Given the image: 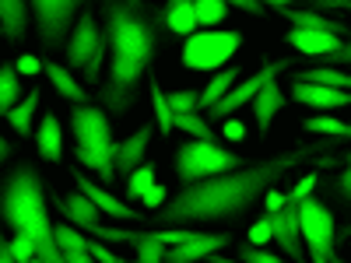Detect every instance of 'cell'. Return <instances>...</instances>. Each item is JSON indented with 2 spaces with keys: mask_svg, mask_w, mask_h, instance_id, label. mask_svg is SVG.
I'll return each instance as SVG.
<instances>
[{
  "mask_svg": "<svg viewBox=\"0 0 351 263\" xmlns=\"http://www.w3.org/2000/svg\"><path fill=\"white\" fill-rule=\"evenodd\" d=\"M334 144L341 140L324 134L316 144H299V148L281 151L267 162H246L236 172L186 183L176 193H169V200L158 211L152 214L144 211V225L148 228H190V231H208L211 225H236L263 193L281 183L285 172H291L309 158L327 155Z\"/></svg>",
  "mask_w": 351,
  "mask_h": 263,
  "instance_id": "6da1fadb",
  "label": "cell"
},
{
  "mask_svg": "<svg viewBox=\"0 0 351 263\" xmlns=\"http://www.w3.org/2000/svg\"><path fill=\"white\" fill-rule=\"evenodd\" d=\"M106 46L109 74L99 99L112 116H123L137 102L141 77L155 60L158 14L144 11L134 0H106Z\"/></svg>",
  "mask_w": 351,
  "mask_h": 263,
  "instance_id": "7a4b0ae2",
  "label": "cell"
},
{
  "mask_svg": "<svg viewBox=\"0 0 351 263\" xmlns=\"http://www.w3.org/2000/svg\"><path fill=\"white\" fill-rule=\"evenodd\" d=\"M0 214H4V221L14 231L32 239L36 256L43 263H67L60 242H56V228L49 221V200H46L43 175L36 172L32 162H21L8 175V183L0 186Z\"/></svg>",
  "mask_w": 351,
  "mask_h": 263,
  "instance_id": "3957f363",
  "label": "cell"
},
{
  "mask_svg": "<svg viewBox=\"0 0 351 263\" xmlns=\"http://www.w3.org/2000/svg\"><path fill=\"white\" fill-rule=\"evenodd\" d=\"M239 165H246V158L232 155L218 140H186V144H180V151H176V175H180L183 186L197 183V179H208V175L236 172Z\"/></svg>",
  "mask_w": 351,
  "mask_h": 263,
  "instance_id": "277c9868",
  "label": "cell"
},
{
  "mask_svg": "<svg viewBox=\"0 0 351 263\" xmlns=\"http://www.w3.org/2000/svg\"><path fill=\"white\" fill-rule=\"evenodd\" d=\"M243 46V32L236 28H200L183 46V67L186 71H221L236 49Z\"/></svg>",
  "mask_w": 351,
  "mask_h": 263,
  "instance_id": "5b68a950",
  "label": "cell"
},
{
  "mask_svg": "<svg viewBox=\"0 0 351 263\" xmlns=\"http://www.w3.org/2000/svg\"><path fill=\"white\" fill-rule=\"evenodd\" d=\"M299 228H302V242H306V253L313 263H344L337 246H334V214L324 200L316 197H306L299 203Z\"/></svg>",
  "mask_w": 351,
  "mask_h": 263,
  "instance_id": "8992f818",
  "label": "cell"
},
{
  "mask_svg": "<svg viewBox=\"0 0 351 263\" xmlns=\"http://www.w3.org/2000/svg\"><path fill=\"white\" fill-rule=\"evenodd\" d=\"M106 49L109 46H106V32H99V21L92 18V11H81L74 21V32L67 39V64L81 71L84 81H99Z\"/></svg>",
  "mask_w": 351,
  "mask_h": 263,
  "instance_id": "52a82bcc",
  "label": "cell"
},
{
  "mask_svg": "<svg viewBox=\"0 0 351 263\" xmlns=\"http://www.w3.org/2000/svg\"><path fill=\"white\" fill-rule=\"evenodd\" d=\"M28 8L36 14V36L46 53L64 46L74 32L77 14L88 8V0H28Z\"/></svg>",
  "mask_w": 351,
  "mask_h": 263,
  "instance_id": "ba28073f",
  "label": "cell"
},
{
  "mask_svg": "<svg viewBox=\"0 0 351 263\" xmlns=\"http://www.w3.org/2000/svg\"><path fill=\"white\" fill-rule=\"evenodd\" d=\"M288 67H291V60H274V64H263L256 77H246V81H239V84L232 88V92H228L221 102H215V105L208 109V112H211V120H228V116L236 112V109L250 105V102L256 99V92H260V88L267 84L271 77H278L281 71H288Z\"/></svg>",
  "mask_w": 351,
  "mask_h": 263,
  "instance_id": "9c48e42d",
  "label": "cell"
},
{
  "mask_svg": "<svg viewBox=\"0 0 351 263\" xmlns=\"http://www.w3.org/2000/svg\"><path fill=\"white\" fill-rule=\"evenodd\" d=\"M71 130L77 137V148H99L112 140V127L102 105H74L71 109Z\"/></svg>",
  "mask_w": 351,
  "mask_h": 263,
  "instance_id": "30bf717a",
  "label": "cell"
},
{
  "mask_svg": "<svg viewBox=\"0 0 351 263\" xmlns=\"http://www.w3.org/2000/svg\"><path fill=\"white\" fill-rule=\"evenodd\" d=\"M74 183H77V190H81L88 200H92L102 214H109V218H120V221H134V225H144V211L127 208V203H123L120 197H112L106 186L92 183V179H88L84 172H77V168H74Z\"/></svg>",
  "mask_w": 351,
  "mask_h": 263,
  "instance_id": "8fae6325",
  "label": "cell"
},
{
  "mask_svg": "<svg viewBox=\"0 0 351 263\" xmlns=\"http://www.w3.org/2000/svg\"><path fill=\"white\" fill-rule=\"evenodd\" d=\"M221 246H232V231H197L193 239L180 242V246H169V260H186V263H197V260H208L215 253H221Z\"/></svg>",
  "mask_w": 351,
  "mask_h": 263,
  "instance_id": "7c38bea8",
  "label": "cell"
},
{
  "mask_svg": "<svg viewBox=\"0 0 351 263\" xmlns=\"http://www.w3.org/2000/svg\"><path fill=\"white\" fill-rule=\"evenodd\" d=\"M148 140H152V127H141L137 134L116 144V175L120 179H130V172L148 162Z\"/></svg>",
  "mask_w": 351,
  "mask_h": 263,
  "instance_id": "4fadbf2b",
  "label": "cell"
},
{
  "mask_svg": "<svg viewBox=\"0 0 351 263\" xmlns=\"http://www.w3.org/2000/svg\"><path fill=\"white\" fill-rule=\"evenodd\" d=\"M291 99L313 105V109H337V105H351V92H337L327 84H309V81H295L291 84Z\"/></svg>",
  "mask_w": 351,
  "mask_h": 263,
  "instance_id": "5bb4252c",
  "label": "cell"
},
{
  "mask_svg": "<svg viewBox=\"0 0 351 263\" xmlns=\"http://www.w3.org/2000/svg\"><path fill=\"white\" fill-rule=\"evenodd\" d=\"M285 42L295 46L306 56H316V60H324L327 53L341 49V36H334V32H313V28H291V32L285 36Z\"/></svg>",
  "mask_w": 351,
  "mask_h": 263,
  "instance_id": "9a60e30c",
  "label": "cell"
},
{
  "mask_svg": "<svg viewBox=\"0 0 351 263\" xmlns=\"http://www.w3.org/2000/svg\"><path fill=\"white\" fill-rule=\"evenodd\" d=\"M250 105H253V116H256L260 134H267V130H271V123H274V116L288 105V99H285V92H281V84H278V77H271L267 84H263Z\"/></svg>",
  "mask_w": 351,
  "mask_h": 263,
  "instance_id": "2e32d148",
  "label": "cell"
},
{
  "mask_svg": "<svg viewBox=\"0 0 351 263\" xmlns=\"http://www.w3.org/2000/svg\"><path fill=\"white\" fill-rule=\"evenodd\" d=\"M77 162L84 168H92L102 183H112L116 179V140L99 144V148H77Z\"/></svg>",
  "mask_w": 351,
  "mask_h": 263,
  "instance_id": "e0dca14e",
  "label": "cell"
},
{
  "mask_svg": "<svg viewBox=\"0 0 351 263\" xmlns=\"http://www.w3.org/2000/svg\"><path fill=\"white\" fill-rule=\"evenodd\" d=\"M36 151L46 162H64V130H60V120L53 112L43 116V123L36 130Z\"/></svg>",
  "mask_w": 351,
  "mask_h": 263,
  "instance_id": "ac0fdd59",
  "label": "cell"
},
{
  "mask_svg": "<svg viewBox=\"0 0 351 263\" xmlns=\"http://www.w3.org/2000/svg\"><path fill=\"white\" fill-rule=\"evenodd\" d=\"M28 0H0V32L11 42H21L28 32Z\"/></svg>",
  "mask_w": 351,
  "mask_h": 263,
  "instance_id": "d6986e66",
  "label": "cell"
},
{
  "mask_svg": "<svg viewBox=\"0 0 351 263\" xmlns=\"http://www.w3.org/2000/svg\"><path fill=\"white\" fill-rule=\"evenodd\" d=\"M53 203L60 208L67 218H71V225H77V228H88V225H95L99 221V208L92 200H88L84 193H67V197H53Z\"/></svg>",
  "mask_w": 351,
  "mask_h": 263,
  "instance_id": "ffe728a7",
  "label": "cell"
},
{
  "mask_svg": "<svg viewBox=\"0 0 351 263\" xmlns=\"http://www.w3.org/2000/svg\"><path fill=\"white\" fill-rule=\"evenodd\" d=\"M43 74L53 81L56 95H64L67 102H77V105H88V92H84V84H77L71 71H64L60 64H53V60H43Z\"/></svg>",
  "mask_w": 351,
  "mask_h": 263,
  "instance_id": "44dd1931",
  "label": "cell"
},
{
  "mask_svg": "<svg viewBox=\"0 0 351 263\" xmlns=\"http://www.w3.org/2000/svg\"><path fill=\"white\" fill-rule=\"evenodd\" d=\"M239 77H243V67H236V64L215 71V77L208 81V88L200 92V109H211L215 102H221V99L232 92V88H236V81H239Z\"/></svg>",
  "mask_w": 351,
  "mask_h": 263,
  "instance_id": "7402d4cb",
  "label": "cell"
},
{
  "mask_svg": "<svg viewBox=\"0 0 351 263\" xmlns=\"http://www.w3.org/2000/svg\"><path fill=\"white\" fill-rule=\"evenodd\" d=\"M285 21H291V28H313V32H334V36H348V28L341 21H330L319 11H291V8H281Z\"/></svg>",
  "mask_w": 351,
  "mask_h": 263,
  "instance_id": "603a6c76",
  "label": "cell"
},
{
  "mask_svg": "<svg viewBox=\"0 0 351 263\" xmlns=\"http://www.w3.org/2000/svg\"><path fill=\"white\" fill-rule=\"evenodd\" d=\"M39 88H32V92H25V99L4 116V120L14 127V134H21V137H28L32 134V116H36V109H39Z\"/></svg>",
  "mask_w": 351,
  "mask_h": 263,
  "instance_id": "cb8c5ba5",
  "label": "cell"
},
{
  "mask_svg": "<svg viewBox=\"0 0 351 263\" xmlns=\"http://www.w3.org/2000/svg\"><path fill=\"white\" fill-rule=\"evenodd\" d=\"M21 74L14 64H4L0 67V116H8L18 102H21Z\"/></svg>",
  "mask_w": 351,
  "mask_h": 263,
  "instance_id": "d4e9b609",
  "label": "cell"
},
{
  "mask_svg": "<svg viewBox=\"0 0 351 263\" xmlns=\"http://www.w3.org/2000/svg\"><path fill=\"white\" fill-rule=\"evenodd\" d=\"M295 81L327 84V88H337V92H351V74H344L341 67H309V71H299Z\"/></svg>",
  "mask_w": 351,
  "mask_h": 263,
  "instance_id": "484cf974",
  "label": "cell"
},
{
  "mask_svg": "<svg viewBox=\"0 0 351 263\" xmlns=\"http://www.w3.org/2000/svg\"><path fill=\"white\" fill-rule=\"evenodd\" d=\"M162 21H165V28L169 32H176V36H193L197 32V11H193V4H180V8H169V11H162Z\"/></svg>",
  "mask_w": 351,
  "mask_h": 263,
  "instance_id": "4316f807",
  "label": "cell"
},
{
  "mask_svg": "<svg viewBox=\"0 0 351 263\" xmlns=\"http://www.w3.org/2000/svg\"><path fill=\"white\" fill-rule=\"evenodd\" d=\"M172 127L183 130V134H193V140H218V134L208 127V120H200L197 112H176Z\"/></svg>",
  "mask_w": 351,
  "mask_h": 263,
  "instance_id": "83f0119b",
  "label": "cell"
},
{
  "mask_svg": "<svg viewBox=\"0 0 351 263\" xmlns=\"http://www.w3.org/2000/svg\"><path fill=\"white\" fill-rule=\"evenodd\" d=\"M193 11H197V25L200 28H218L228 14L225 0H193Z\"/></svg>",
  "mask_w": 351,
  "mask_h": 263,
  "instance_id": "f1b7e54d",
  "label": "cell"
},
{
  "mask_svg": "<svg viewBox=\"0 0 351 263\" xmlns=\"http://www.w3.org/2000/svg\"><path fill=\"white\" fill-rule=\"evenodd\" d=\"M302 127L309 134H327V137H337V140H351V123H341L334 116H309Z\"/></svg>",
  "mask_w": 351,
  "mask_h": 263,
  "instance_id": "f546056e",
  "label": "cell"
},
{
  "mask_svg": "<svg viewBox=\"0 0 351 263\" xmlns=\"http://www.w3.org/2000/svg\"><path fill=\"white\" fill-rule=\"evenodd\" d=\"M155 162H144V165H137L134 172H130V179H127V197L130 200H141L144 193H148L152 186H155Z\"/></svg>",
  "mask_w": 351,
  "mask_h": 263,
  "instance_id": "4dcf8cb0",
  "label": "cell"
},
{
  "mask_svg": "<svg viewBox=\"0 0 351 263\" xmlns=\"http://www.w3.org/2000/svg\"><path fill=\"white\" fill-rule=\"evenodd\" d=\"M148 95H152V105H155L158 130H162V134H172V130H176V127H172V105H169V95L158 88V81H155V77L148 81Z\"/></svg>",
  "mask_w": 351,
  "mask_h": 263,
  "instance_id": "1f68e13d",
  "label": "cell"
},
{
  "mask_svg": "<svg viewBox=\"0 0 351 263\" xmlns=\"http://www.w3.org/2000/svg\"><path fill=\"white\" fill-rule=\"evenodd\" d=\"M169 105H172V116H176V112H197V109H200V92H193V88L169 92Z\"/></svg>",
  "mask_w": 351,
  "mask_h": 263,
  "instance_id": "d6a6232c",
  "label": "cell"
},
{
  "mask_svg": "<svg viewBox=\"0 0 351 263\" xmlns=\"http://www.w3.org/2000/svg\"><path fill=\"white\" fill-rule=\"evenodd\" d=\"M56 242H60L64 253H67V249H88V239L81 236L74 225H60V228H56Z\"/></svg>",
  "mask_w": 351,
  "mask_h": 263,
  "instance_id": "836d02e7",
  "label": "cell"
},
{
  "mask_svg": "<svg viewBox=\"0 0 351 263\" xmlns=\"http://www.w3.org/2000/svg\"><path fill=\"white\" fill-rule=\"evenodd\" d=\"M239 263H285L278 253H267V249H256V246H243L239 249Z\"/></svg>",
  "mask_w": 351,
  "mask_h": 263,
  "instance_id": "e575fe53",
  "label": "cell"
},
{
  "mask_svg": "<svg viewBox=\"0 0 351 263\" xmlns=\"http://www.w3.org/2000/svg\"><path fill=\"white\" fill-rule=\"evenodd\" d=\"M11 256L18 260V263H28L36 256V246H32V239L28 236H21V231H14V239H11Z\"/></svg>",
  "mask_w": 351,
  "mask_h": 263,
  "instance_id": "d590c367",
  "label": "cell"
},
{
  "mask_svg": "<svg viewBox=\"0 0 351 263\" xmlns=\"http://www.w3.org/2000/svg\"><path fill=\"white\" fill-rule=\"evenodd\" d=\"M271 239H274V225H271V214H267V218H260L250 228V246H263V242H271Z\"/></svg>",
  "mask_w": 351,
  "mask_h": 263,
  "instance_id": "8d00e7d4",
  "label": "cell"
},
{
  "mask_svg": "<svg viewBox=\"0 0 351 263\" xmlns=\"http://www.w3.org/2000/svg\"><path fill=\"white\" fill-rule=\"evenodd\" d=\"M319 67H351V42H341V49L327 53Z\"/></svg>",
  "mask_w": 351,
  "mask_h": 263,
  "instance_id": "74e56055",
  "label": "cell"
},
{
  "mask_svg": "<svg viewBox=\"0 0 351 263\" xmlns=\"http://www.w3.org/2000/svg\"><path fill=\"white\" fill-rule=\"evenodd\" d=\"M141 200H144V211H158V208H162V203L169 200V190H165L162 183H155V186H152L148 193H144Z\"/></svg>",
  "mask_w": 351,
  "mask_h": 263,
  "instance_id": "f35d334b",
  "label": "cell"
},
{
  "mask_svg": "<svg viewBox=\"0 0 351 263\" xmlns=\"http://www.w3.org/2000/svg\"><path fill=\"white\" fill-rule=\"evenodd\" d=\"M18 74L21 77H36V74H43V60L39 56H32V53H25V56H18Z\"/></svg>",
  "mask_w": 351,
  "mask_h": 263,
  "instance_id": "ab89813d",
  "label": "cell"
},
{
  "mask_svg": "<svg viewBox=\"0 0 351 263\" xmlns=\"http://www.w3.org/2000/svg\"><path fill=\"white\" fill-rule=\"evenodd\" d=\"M285 200H288V193L274 186V190L263 193V208H267V214H274V211H281V208H285Z\"/></svg>",
  "mask_w": 351,
  "mask_h": 263,
  "instance_id": "60d3db41",
  "label": "cell"
},
{
  "mask_svg": "<svg viewBox=\"0 0 351 263\" xmlns=\"http://www.w3.org/2000/svg\"><path fill=\"white\" fill-rule=\"evenodd\" d=\"M88 253H92L99 263H120V256H116L109 246H102V242H92V239H88Z\"/></svg>",
  "mask_w": 351,
  "mask_h": 263,
  "instance_id": "b9f144b4",
  "label": "cell"
},
{
  "mask_svg": "<svg viewBox=\"0 0 351 263\" xmlns=\"http://www.w3.org/2000/svg\"><path fill=\"white\" fill-rule=\"evenodd\" d=\"M221 137H225V140H232V144H239V140L246 137V127H243L239 120H232V116H228V120H225V130H221Z\"/></svg>",
  "mask_w": 351,
  "mask_h": 263,
  "instance_id": "7bdbcfd3",
  "label": "cell"
},
{
  "mask_svg": "<svg viewBox=\"0 0 351 263\" xmlns=\"http://www.w3.org/2000/svg\"><path fill=\"white\" fill-rule=\"evenodd\" d=\"M313 186H316V172H309V175H306V179H302V183H299L295 190H291L288 197H291V200H299V203H302L306 197H313Z\"/></svg>",
  "mask_w": 351,
  "mask_h": 263,
  "instance_id": "ee69618b",
  "label": "cell"
},
{
  "mask_svg": "<svg viewBox=\"0 0 351 263\" xmlns=\"http://www.w3.org/2000/svg\"><path fill=\"white\" fill-rule=\"evenodd\" d=\"M344 162H348V168H344V175H341V179H337V193L351 203V151L344 155Z\"/></svg>",
  "mask_w": 351,
  "mask_h": 263,
  "instance_id": "f6af8a7d",
  "label": "cell"
},
{
  "mask_svg": "<svg viewBox=\"0 0 351 263\" xmlns=\"http://www.w3.org/2000/svg\"><path fill=\"white\" fill-rule=\"evenodd\" d=\"M225 4L239 8V11H246V14H260V11H263V4H260V0H225Z\"/></svg>",
  "mask_w": 351,
  "mask_h": 263,
  "instance_id": "bcb514c9",
  "label": "cell"
},
{
  "mask_svg": "<svg viewBox=\"0 0 351 263\" xmlns=\"http://www.w3.org/2000/svg\"><path fill=\"white\" fill-rule=\"evenodd\" d=\"M64 256H67V263H99V260H95L92 253H88V249H67Z\"/></svg>",
  "mask_w": 351,
  "mask_h": 263,
  "instance_id": "7dc6e473",
  "label": "cell"
},
{
  "mask_svg": "<svg viewBox=\"0 0 351 263\" xmlns=\"http://www.w3.org/2000/svg\"><path fill=\"white\" fill-rule=\"evenodd\" d=\"M0 263H18V260L11 256V242H8L4 236H0Z\"/></svg>",
  "mask_w": 351,
  "mask_h": 263,
  "instance_id": "c3c4849f",
  "label": "cell"
},
{
  "mask_svg": "<svg viewBox=\"0 0 351 263\" xmlns=\"http://www.w3.org/2000/svg\"><path fill=\"white\" fill-rule=\"evenodd\" d=\"M8 155H11V144H8V137H4V134H0V165L8 162Z\"/></svg>",
  "mask_w": 351,
  "mask_h": 263,
  "instance_id": "681fc988",
  "label": "cell"
},
{
  "mask_svg": "<svg viewBox=\"0 0 351 263\" xmlns=\"http://www.w3.org/2000/svg\"><path fill=\"white\" fill-rule=\"evenodd\" d=\"M327 11H351V0H330Z\"/></svg>",
  "mask_w": 351,
  "mask_h": 263,
  "instance_id": "f907efd6",
  "label": "cell"
},
{
  "mask_svg": "<svg viewBox=\"0 0 351 263\" xmlns=\"http://www.w3.org/2000/svg\"><path fill=\"white\" fill-rule=\"evenodd\" d=\"M180 4H193V0H169V4H165V11H169V8H180Z\"/></svg>",
  "mask_w": 351,
  "mask_h": 263,
  "instance_id": "816d5d0a",
  "label": "cell"
},
{
  "mask_svg": "<svg viewBox=\"0 0 351 263\" xmlns=\"http://www.w3.org/2000/svg\"><path fill=\"white\" fill-rule=\"evenodd\" d=\"M208 260H215V263H239V260H225V256H218V253H215V256H208Z\"/></svg>",
  "mask_w": 351,
  "mask_h": 263,
  "instance_id": "f5cc1de1",
  "label": "cell"
},
{
  "mask_svg": "<svg viewBox=\"0 0 351 263\" xmlns=\"http://www.w3.org/2000/svg\"><path fill=\"white\" fill-rule=\"evenodd\" d=\"M28 263H43V260H39V256H32V260H28Z\"/></svg>",
  "mask_w": 351,
  "mask_h": 263,
  "instance_id": "db71d44e",
  "label": "cell"
},
{
  "mask_svg": "<svg viewBox=\"0 0 351 263\" xmlns=\"http://www.w3.org/2000/svg\"><path fill=\"white\" fill-rule=\"evenodd\" d=\"M344 236H351V225H348V228H344Z\"/></svg>",
  "mask_w": 351,
  "mask_h": 263,
  "instance_id": "11a10c76",
  "label": "cell"
},
{
  "mask_svg": "<svg viewBox=\"0 0 351 263\" xmlns=\"http://www.w3.org/2000/svg\"><path fill=\"white\" fill-rule=\"evenodd\" d=\"M134 4H144V0H134Z\"/></svg>",
  "mask_w": 351,
  "mask_h": 263,
  "instance_id": "9f6ffc18",
  "label": "cell"
},
{
  "mask_svg": "<svg viewBox=\"0 0 351 263\" xmlns=\"http://www.w3.org/2000/svg\"><path fill=\"white\" fill-rule=\"evenodd\" d=\"M120 263H127V260H120Z\"/></svg>",
  "mask_w": 351,
  "mask_h": 263,
  "instance_id": "6f0895ef",
  "label": "cell"
},
{
  "mask_svg": "<svg viewBox=\"0 0 351 263\" xmlns=\"http://www.w3.org/2000/svg\"><path fill=\"white\" fill-rule=\"evenodd\" d=\"M0 36H4V32H0Z\"/></svg>",
  "mask_w": 351,
  "mask_h": 263,
  "instance_id": "680465c9",
  "label": "cell"
}]
</instances>
